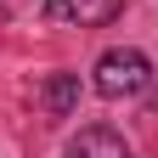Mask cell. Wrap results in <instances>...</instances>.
<instances>
[{
  "instance_id": "cell-4",
  "label": "cell",
  "mask_w": 158,
  "mask_h": 158,
  "mask_svg": "<svg viewBox=\"0 0 158 158\" xmlns=\"http://www.w3.org/2000/svg\"><path fill=\"white\" fill-rule=\"evenodd\" d=\"M40 102H45L51 118H68L73 102H79V73H51V79H45V90H40Z\"/></svg>"
},
{
  "instance_id": "cell-3",
  "label": "cell",
  "mask_w": 158,
  "mask_h": 158,
  "mask_svg": "<svg viewBox=\"0 0 158 158\" xmlns=\"http://www.w3.org/2000/svg\"><path fill=\"white\" fill-rule=\"evenodd\" d=\"M62 158H130V147L118 141L113 130H102V124H90V130H79L73 141H68V152Z\"/></svg>"
},
{
  "instance_id": "cell-2",
  "label": "cell",
  "mask_w": 158,
  "mask_h": 158,
  "mask_svg": "<svg viewBox=\"0 0 158 158\" xmlns=\"http://www.w3.org/2000/svg\"><path fill=\"white\" fill-rule=\"evenodd\" d=\"M124 0H45V17L51 23H73V28H102L118 17Z\"/></svg>"
},
{
  "instance_id": "cell-1",
  "label": "cell",
  "mask_w": 158,
  "mask_h": 158,
  "mask_svg": "<svg viewBox=\"0 0 158 158\" xmlns=\"http://www.w3.org/2000/svg\"><path fill=\"white\" fill-rule=\"evenodd\" d=\"M152 85V62L135 45H113L102 51V62H96V96H107V102H124V96H141Z\"/></svg>"
}]
</instances>
